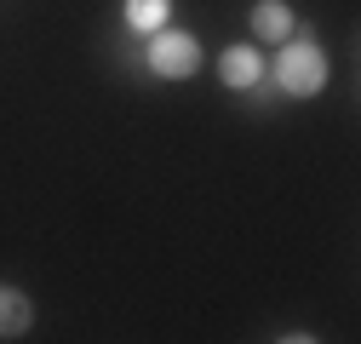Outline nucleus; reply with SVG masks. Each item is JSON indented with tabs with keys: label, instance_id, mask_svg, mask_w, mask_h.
<instances>
[{
	"label": "nucleus",
	"instance_id": "obj_1",
	"mask_svg": "<svg viewBox=\"0 0 361 344\" xmlns=\"http://www.w3.org/2000/svg\"><path fill=\"white\" fill-rule=\"evenodd\" d=\"M276 80H281V92L293 98H315L327 86V58L315 40H281V58H276Z\"/></svg>",
	"mask_w": 361,
	"mask_h": 344
},
{
	"label": "nucleus",
	"instance_id": "obj_2",
	"mask_svg": "<svg viewBox=\"0 0 361 344\" xmlns=\"http://www.w3.org/2000/svg\"><path fill=\"white\" fill-rule=\"evenodd\" d=\"M195 63H201L195 35H184V29H155V40H149V69H155V75L184 80V75H195Z\"/></svg>",
	"mask_w": 361,
	"mask_h": 344
},
{
	"label": "nucleus",
	"instance_id": "obj_3",
	"mask_svg": "<svg viewBox=\"0 0 361 344\" xmlns=\"http://www.w3.org/2000/svg\"><path fill=\"white\" fill-rule=\"evenodd\" d=\"M252 35L264 40V47H281V40L293 35V6L287 0H258L252 6Z\"/></svg>",
	"mask_w": 361,
	"mask_h": 344
},
{
	"label": "nucleus",
	"instance_id": "obj_4",
	"mask_svg": "<svg viewBox=\"0 0 361 344\" xmlns=\"http://www.w3.org/2000/svg\"><path fill=\"white\" fill-rule=\"evenodd\" d=\"M218 75H224V86H252L264 75V63H258L252 47H230V52L218 58Z\"/></svg>",
	"mask_w": 361,
	"mask_h": 344
},
{
	"label": "nucleus",
	"instance_id": "obj_5",
	"mask_svg": "<svg viewBox=\"0 0 361 344\" xmlns=\"http://www.w3.org/2000/svg\"><path fill=\"white\" fill-rule=\"evenodd\" d=\"M29 327V298L18 287H0V338H18Z\"/></svg>",
	"mask_w": 361,
	"mask_h": 344
},
{
	"label": "nucleus",
	"instance_id": "obj_6",
	"mask_svg": "<svg viewBox=\"0 0 361 344\" xmlns=\"http://www.w3.org/2000/svg\"><path fill=\"white\" fill-rule=\"evenodd\" d=\"M126 23L132 29H166V0H126Z\"/></svg>",
	"mask_w": 361,
	"mask_h": 344
}]
</instances>
